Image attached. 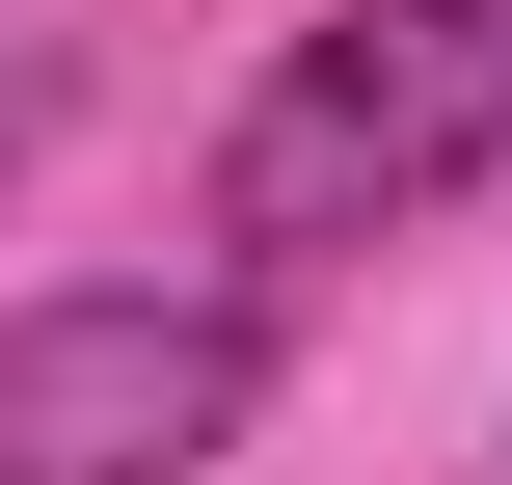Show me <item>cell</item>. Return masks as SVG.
<instances>
[{"mask_svg":"<svg viewBox=\"0 0 512 485\" xmlns=\"http://www.w3.org/2000/svg\"><path fill=\"white\" fill-rule=\"evenodd\" d=\"M459 162H512V0H351V27H297V54L243 81V135H216V243L324 270V243L432 216Z\"/></svg>","mask_w":512,"mask_h":485,"instance_id":"1","label":"cell"},{"mask_svg":"<svg viewBox=\"0 0 512 485\" xmlns=\"http://www.w3.org/2000/svg\"><path fill=\"white\" fill-rule=\"evenodd\" d=\"M270 405V297H0V485H189Z\"/></svg>","mask_w":512,"mask_h":485,"instance_id":"2","label":"cell"},{"mask_svg":"<svg viewBox=\"0 0 512 485\" xmlns=\"http://www.w3.org/2000/svg\"><path fill=\"white\" fill-rule=\"evenodd\" d=\"M27 135H54V54H0V162H27Z\"/></svg>","mask_w":512,"mask_h":485,"instance_id":"3","label":"cell"}]
</instances>
